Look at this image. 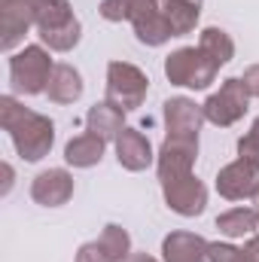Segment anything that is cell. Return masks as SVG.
<instances>
[{
  "label": "cell",
  "instance_id": "ac0fdd59",
  "mask_svg": "<svg viewBox=\"0 0 259 262\" xmlns=\"http://www.w3.org/2000/svg\"><path fill=\"white\" fill-rule=\"evenodd\" d=\"M46 95L55 104H73V101H79V95H82V76H79V70L70 64H55L52 76H49V85H46Z\"/></svg>",
  "mask_w": 259,
  "mask_h": 262
},
{
  "label": "cell",
  "instance_id": "8992f818",
  "mask_svg": "<svg viewBox=\"0 0 259 262\" xmlns=\"http://www.w3.org/2000/svg\"><path fill=\"white\" fill-rule=\"evenodd\" d=\"M128 21L134 25V34L143 46H162L174 37L171 25L165 18V6L159 0H134Z\"/></svg>",
  "mask_w": 259,
  "mask_h": 262
},
{
  "label": "cell",
  "instance_id": "d4e9b609",
  "mask_svg": "<svg viewBox=\"0 0 259 262\" xmlns=\"http://www.w3.org/2000/svg\"><path fill=\"white\" fill-rule=\"evenodd\" d=\"M238 159H244V162H250V165L259 168V137H253L250 131L238 140Z\"/></svg>",
  "mask_w": 259,
  "mask_h": 262
},
{
  "label": "cell",
  "instance_id": "603a6c76",
  "mask_svg": "<svg viewBox=\"0 0 259 262\" xmlns=\"http://www.w3.org/2000/svg\"><path fill=\"white\" fill-rule=\"evenodd\" d=\"M101 15L107 21H125L131 18V9H134V0H101Z\"/></svg>",
  "mask_w": 259,
  "mask_h": 262
},
{
  "label": "cell",
  "instance_id": "7c38bea8",
  "mask_svg": "<svg viewBox=\"0 0 259 262\" xmlns=\"http://www.w3.org/2000/svg\"><path fill=\"white\" fill-rule=\"evenodd\" d=\"M73 195V177L64 168H49L34 177L31 183V198L43 207H61Z\"/></svg>",
  "mask_w": 259,
  "mask_h": 262
},
{
  "label": "cell",
  "instance_id": "83f0119b",
  "mask_svg": "<svg viewBox=\"0 0 259 262\" xmlns=\"http://www.w3.org/2000/svg\"><path fill=\"white\" fill-rule=\"evenodd\" d=\"M241 253H244V259H247V262H259V235H253V238H247V241H244Z\"/></svg>",
  "mask_w": 259,
  "mask_h": 262
},
{
  "label": "cell",
  "instance_id": "9a60e30c",
  "mask_svg": "<svg viewBox=\"0 0 259 262\" xmlns=\"http://www.w3.org/2000/svg\"><path fill=\"white\" fill-rule=\"evenodd\" d=\"M25 3L34 12L40 37L43 34H55V31H61V28L76 21V15H73V9H70L67 0H25Z\"/></svg>",
  "mask_w": 259,
  "mask_h": 262
},
{
  "label": "cell",
  "instance_id": "484cf974",
  "mask_svg": "<svg viewBox=\"0 0 259 262\" xmlns=\"http://www.w3.org/2000/svg\"><path fill=\"white\" fill-rule=\"evenodd\" d=\"M241 250L232 244H210L207 247V262H238Z\"/></svg>",
  "mask_w": 259,
  "mask_h": 262
},
{
  "label": "cell",
  "instance_id": "f546056e",
  "mask_svg": "<svg viewBox=\"0 0 259 262\" xmlns=\"http://www.w3.org/2000/svg\"><path fill=\"white\" fill-rule=\"evenodd\" d=\"M125 262H159V259H153V256H146V253H131Z\"/></svg>",
  "mask_w": 259,
  "mask_h": 262
},
{
  "label": "cell",
  "instance_id": "277c9868",
  "mask_svg": "<svg viewBox=\"0 0 259 262\" xmlns=\"http://www.w3.org/2000/svg\"><path fill=\"white\" fill-rule=\"evenodd\" d=\"M217 70L213 64L198 46H183L177 52H171L165 58V76L174 82V85H183V89H207L213 79H217Z\"/></svg>",
  "mask_w": 259,
  "mask_h": 262
},
{
  "label": "cell",
  "instance_id": "44dd1931",
  "mask_svg": "<svg viewBox=\"0 0 259 262\" xmlns=\"http://www.w3.org/2000/svg\"><path fill=\"white\" fill-rule=\"evenodd\" d=\"M198 15H201V0H165V18H168L174 37L189 34Z\"/></svg>",
  "mask_w": 259,
  "mask_h": 262
},
{
  "label": "cell",
  "instance_id": "f1b7e54d",
  "mask_svg": "<svg viewBox=\"0 0 259 262\" xmlns=\"http://www.w3.org/2000/svg\"><path fill=\"white\" fill-rule=\"evenodd\" d=\"M3 177H6V183H3V192H9V186H12V168H9V165H3Z\"/></svg>",
  "mask_w": 259,
  "mask_h": 262
},
{
  "label": "cell",
  "instance_id": "7402d4cb",
  "mask_svg": "<svg viewBox=\"0 0 259 262\" xmlns=\"http://www.w3.org/2000/svg\"><path fill=\"white\" fill-rule=\"evenodd\" d=\"M98 241L104 244V250L110 253V259H113V262H125L131 256V238H128V232H125L122 226H116V223L104 226V232H101V238H98Z\"/></svg>",
  "mask_w": 259,
  "mask_h": 262
},
{
  "label": "cell",
  "instance_id": "cb8c5ba5",
  "mask_svg": "<svg viewBox=\"0 0 259 262\" xmlns=\"http://www.w3.org/2000/svg\"><path fill=\"white\" fill-rule=\"evenodd\" d=\"M76 262H113V259H110V253L104 250L101 241H89L76 250Z\"/></svg>",
  "mask_w": 259,
  "mask_h": 262
},
{
  "label": "cell",
  "instance_id": "5b68a950",
  "mask_svg": "<svg viewBox=\"0 0 259 262\" xmlns=\"http://www.w3.org/2000/svg\"><path fill=\"white\" fill-rule=\"evenodd\" d=\"M247 104H250V95H247L241 76H229L220 85V92H213L201 107H204V119L207 122H213L220 128H229L247 113Z\"/></svg>",
  "mask_w": 259,
  "mask_h": 262
},
{
  "label": "cell",
  "instance_id": "8fae6325",
  "mask_svg": "<svg viewBox=\"0 0 259 262\" xmlns=\"http://www.w3.org/2000/svg\"><path fill=\"white\" fill-rule=\"evenodd\" d=\"M31 28H37V21L25 0H0V34H3L0 46H3V52H12Z\"/></svg>",
  "mask_w": 259,
  "mask_h": 262
},
{
  "label": "cell",
  "instance_id": "e0dca14e",
  "mask_svg": "<svg viewBox=\"0 0 259 262\" xmlns=\"http://www.w3.org/2000/svg\"><path fill=\"white\" fill-rule=\"evenodd\" d=\"M122 110L119 107H113L110 101H101V104H95L89 113H85V131H92V134H98L101 140H113L116 143V137L122 134Z\"/></svg>",
  "mask_w": 259,
  "mask_h": 262
},
{
  "label": "cell",
  "instance_id": "d6986e66",
  "mask_svg": "<svg viewBox=\"0 0 259 262\" xmlns=\"http://www.w3.org/2000/svg\"><path fill=\"white\" fill-rule=\"evenodd\" d=\"M217 229L226 238H244V235H250L253 229H259L256 207H232V210L220 213L217 216Z\"/></svg>",
  "mask_w": 259,
  "mask_h": 262
},
{
  "label": "cell",
  "instance_id": "4316f807",
  "mask_svg": "<svg viewBox=\"0 0 259 262\" xmlns=\"http://www.w3.org/2000/svg\"><path fill=\"white\" fill-rule=\"evenodd\" d=\"M241 82H244V89H247L250 98H259V64L247 67V70L241 73Z\"/></svg>",
  "mask_w": 259,
  "mask_h": 262
},
{
  "label": "cell",
  "instance_id": "4fadbf2b",
  "mask_svg": "<svg viewBox=\"0 0 259 262\" xmlns=\"http://www.w3.org/2000/svg\"><path fill=\"white\" fill-rule=\"evenodd\" d=\"M116 159H119V165H122L125 171H143V168H149L153 159H156L149 137H146L143 131L125 125L122 134L116 137Z\"/></svg>",
  "mask_w": 259,
  "mask_h": 262
},
{
  "label": "cell",
  "instance_id": "1f68e13d",
  "mask_svg": "<svg viewBox=\"0 0 259 262\" xmlns=\"http://www.w3.org/2000/svg\"><path fill=\"white\" fill-rule=\"evenodd\" d=\"M256 213H259V195H256Z\"/></svg>",
  "mask_w": 259,
  "mask_h": 262
},
{
  "label": "cell",
  "instance_id": "7a4b0ae2",
  "mask_svg": "<svg viewBox=\"0 0 259 262\" xmlns=\"http://www.w3.org/2000/svg\"><path fill=\"white\" fill-rule=\"evenodd\" d=\"M149 92V76L131 61H110L107 64V98L122 113H131L143 104Z\"/></svg>",
  "mask_w": 259,
  "mask_h": 262
},
{
  "label": "cell",
  "instance_id": "2e32d148",
  "mask_svg": "<svg viewBox=\"0 0 259 262\" xmlns=\"http://www.w3.org/2000/svg\"><path fill=\"white\" fill-rule=\"evenodd\" d=\"M104 146H107V140H101L98 134L85 131V134H76V137L67 140L64 159L73 168H95L104 159Z\"/></svg>",
  "mask_w": 259,
  "mask_h": 262
},
{
  "label": "cell",
  "instance_id": "9c48e42d",
  "mask_svg": "<svg viewBox=\"0 0 259 262\" xmlns=\"http://www.w3.org/2000/svg\"><path fill=\"white\" fill-rule=\"evenodd\" d=\"M217 192L229 201H244V198H256L259 195V168L235 159L232 165H226L217 174Z\"/></svg>",
  "mask_w": 259,
  "mask_h": 262
},
{
  "label": "cell",
  "instance_id": "4dcf8cb0",
  "mask_svg": "<svg viewBox=\"0 0 259 262\" xmlns=\"http://www.w3.org/2000/svg\"><path fill=\"white\" fill-rule=\"evenodd\" d=\"M250 134H253V137H259V119L253 122V128H250Z\"/></svg>",
  "mask_w": 259,
  "mask_h": 262
},
{
  "label": "cell",
  "instance_id": "ffe728a7",
  "mask_svg": "<svg viewBox=\"0 0 259 262\" xmlns=\"http://www.w3.org/2000/svg\"><path fill=\"white\" fill-rule=\"evenodd\" d=\"M198 49H201L217 67L229 64L232 55H235V43H232V37H229L223 28H204L201 37H198Z\"/></svg>",
  "mask_w": 259,
  "mask_h": 262
},
{
  "label": "cell",
  "instance_id": "ba28073f",
  "mask_svg": "<svg viewBox=\"0 0 259 262\" xmlns=\"http://www.w3.org/2000/svg\"><path fill=\"white\" fill-rule=\"evenodd\" d=\"M162 192H165V204L180 216H198L207 207V189L195 174L162 183Z\"/></svg>",
  "mask_w": 259,
  "mask_h": 262
},
{
  "label": "cell",
  "instance_id": "5bb4252c",
  "mask_svg": "<svg viewBox=\"0 0 259 262\" xmlns=\"http://www.w3.org/2000/svg\"><path fill=\"white\" fill-rule=\"evenodd\" d=\"M207 241L195 232H171L162 241L165 262H207Z\"/></svg>",
  "mask_w": 259,
  "mask_h": 262
},
{
  "label": "cell",
  "instance_id": "52a82bcc",
  "mask_svg": "<svg viewBox=\"0 0 259 262\" xmlns=\"http://www.w3.org/2000/svg\"><path fill=\"white\" fill-rule=\"evenodd\" d=\"M198 159V140H183V137H165L156 165H159V183L177 180L192 174V165Z\"/></svg>",
  "mask_w": 259,
  "mask_h": 262
},
{
  "label": "cell",
  "instance_id": "6da1fadb",
  "mask_svg": "<svg viewBox=\"0 0 259 262\" xmlns=\"http://www.w3.org/2000/svg\"><path fill=\"white\" fill-rule=\"evenodd\" d=\"M0 125L9 131L15 152L25 162H40L43 156H49L52 143H55V125L49 116L28 110L25 104H18L12 95L0 98Z\"/></svg>",
  "mask_w": 259,
  "mask_h": 262
},
{
  "label": "cell",
  "instance_id": "30bf717a",
  "mask_svg": "<svg viewBox=\"0 0 259 262\" xmlns=\"http://www.w3.org/2000/svg\"><path fill=\"white\" fill-rule=\"evenodd\" d=\"M204 122V107H198L189 98H168L165 101V125L168 137L198 140V131Z\"/></svg>",
  "mask_w": 259,
  "mask_h": 262
},
{
  "label": "cell",
  "instance_id": "3957f363",
  "mask_svg": "<svg viewBox=\"0 0 259 262\" xmlns=\"http://www.w3.org/2000/svg\"><path fill=\"white\" fill-rule=\"evenodd\" d=\"M52 58L43 46H25L21 52H15L9 58V79H12V89L21 92V95H40L46 92L49 85V76H52Z\"/></svg>",
  "mask_w": 259,
  "mask_h": 262
}]
</instances>
